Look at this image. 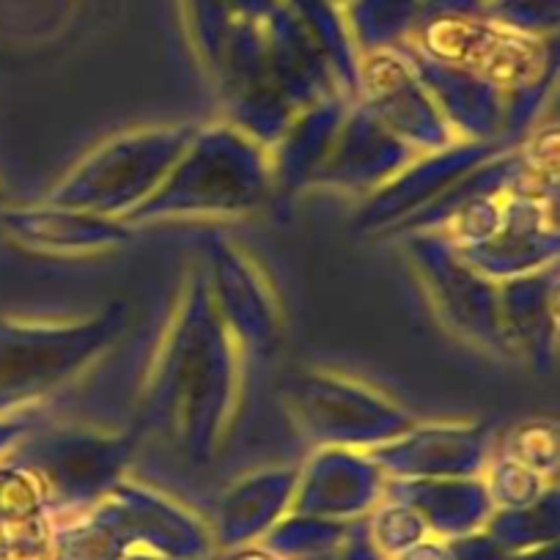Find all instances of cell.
Listing matches in <instances>:
<instances>
[{"instance_id":"cell-1","label":"cell","mask_w":560,"mask_h":560,"mask_svg":"<svg viewBox=\"0 0 560 560\" xmlns=\"http://www.w3.org/2000/svg\"><path fill=\"white\" fill-rule=\"evenodd\" d=\"M423 0H347L352 31L365 45H390L412 34Z\"/></svg>"},{"instance_id":"cell-2","label":"cell","mask_w":560,"mask_h":560,"mask_svg":"<svg viewBox=\"0 0 560 560\" xmlns=\"http://www.w3.org/2000/svg\"><path fill=\"white\" fill-rule=\"evenodd\" d=\"M487 7L500 23L525 34L552 28L558 18V0H487Z\"/></svg>"}]
</instances>
